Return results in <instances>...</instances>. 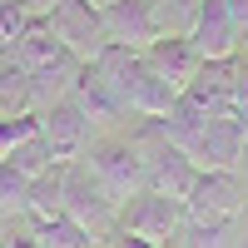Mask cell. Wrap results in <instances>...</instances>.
<instances>
[{
	"label": "cell",
	"instance_id": "cell-22",
	"mask_svg": "<svg viewBox=\"0 0 248 248\" xmlns=\"http://www.w3.org/2000/svg\"><path fill=\"white\" fill-rule=\"evenodd\" d=\"M0 248H40L35 229H0Z\"/></svg>",
	"mask_w": 248,
	"mask_h": 248
},
{
	"label": "cell",
	"instance_id": "cell-10",
	"mask_svg": "<svg viewBox=\"0 0 248 248\" xmlns=\"http://www.w3.org/2000/svg\"><path fill=\"white\" fill-rule=\"evenodd\" d=\"M144 60H149V65L164 75V79H169V85L184 94V85H189V79L199 75V65H203V55L194 50V40H189V30H184V35H174V30H164L159 40H154V45L149 50H139Z\"/></svg>",
	"mask_w": 248,
	"mask_h": 248
},
{
	"label": "cell",
	"instance_id": "cell-19",
	"mask_svg": "<svg viewBox=\"0 0 248 248\" xmlns=\"http://www.w3.org/2000/svg\"><path fill=\"white\" fill-rule=\"evenodd\" d=\"M40 134V114L35 109H20V114H0V159H5L15 144H25Z\"/></svg>",
	"mask_w": 248,
	"mask_h": 248
},
{
	"label": "cell",
	"instance_id": "cell-1",
	"mask_svg": "<svg viewBox=\"0 0 248 248\" xmlns=\"http://www.w3.org/2000/svg\"><path fill=\"white\" fill-rule=\"evenodd\" d=\"M85 164L94 169V179L109 189V199L119 203V209L134 194L149 189V169H144V154H139L134 139H99V144H90V159Z\"/></svg>",
	"mask_w": 248,
	"mask_h": 248
},
{
	"label": "cell",
	"instance_id": "cell-23",
	"mask_svg": "<svg viewBox=\"0 0 248 248\" xmlns=\"http://www.w3.org/2000/svg\"><path fill=\"white\" fill-rule=\"evenodd\" d=\"M94 248H149V243H144V238H134V233H124V229H109V233L99 238Z\"/></svg>",
	"mask_w": 248,
	"mask_h": 248
},
{
	"label": "cell",
	"instance_id": "cell-14",
	"mask_svg": "<svg viewBox=\"0 0 248 248\" xmlns=\"http://www.w3.org/2000/svg\"><path fill=\"white\" fill-rule=\"evenodd\" d=\"M30 218H60L65 214V164H50L40 179H30Z\"/></svg>",
	"mask_w": 248,
	"mask_h": 248
},
{
	"label": "cell",
	"instance_id": "cell-13",
	"mask_svg": "<svg viewBox=\"0 0 248 248\" xmlns=\"http://www.w3.org/2000/svg\"><path fill=\"white\" fill-rule=\"evenodd\" d=\"M70 99H75V105L85 109V114H90L94 124H114V119L124 114V105H119V99H114V94H109L105 85H99V75H94L90 65L75 75V85H70Z\"/></svg>",
	"mask_w": 248,
	"mask_h": 248
},
{
	"label": "cell",
	"instance_id": "cell-25",
	"mask_svg": "<svg viewBox=\"0 0 248 248\" xmlns=\"http://www.w3.org/2000/svg\"><path fill=\"white\" fill-rule=\"evenodd\" d=\"M229 10H233L238 30H243V40H248V0H229Z\"/></svg>",
	"mask_w": 248,
	"mask_h": 248
},
{
	"label": "cell",
	"instance_id": "cell-26",
	"mask_svg": "<svg viewBox=\"0 0 248 248\" xmlns=\"http://www.w3.org/2000/svg\"><path fill=\"white\" fill-rule=\"evenodd\" d=\"M238 248H248V238H243V243H238Z\"/></svg>",
	"mask_w": 248,
	"mask_h": 248
},
{
	"label": "cell",
	"instance_id": "cell-24",
	"mask_svg": "<svg viewBox=\"0 0 248 248\" xmlns=\"http://www.w3.org/2000/svg\"><path fill=\"white\" fill-rule=\"evenodd\" d=\"M10 5H20V10H30V15H50L60 0H10Z\"/></svg>",
	"mask_w": 248,
	"mask_h": 248
},
{
	"label": "cell",
	"instance_id": "cell-20",
	"mask_svg": "<svg viewBox=\"0 0 248 248\" xmlns=\"http://www.w3.org/2000/svg\"><path fill=\"white\" fill-rule=\"evenodd\" d=\"M30 20H40V15H30V10L10 5V0H0V45H15V40L25 35V25H30Z\"/></svg>",
	"mask_w": 248,
	"mask_h": 248
},
{
	"label": "cell",
	"instance_id": "cell-15",
	"mask_svg": "<svg viewBox=\"0 0 248 248\" xmlns=\"http://www.w3.org/2000/svg\"><path fill=\"white\" fill-rule=\"evenodd\" d=\"M25 223L35 229L40 248H94V243H99L94 233H85V229H79L70 214H60V218H30V214H25Z\"/></svg>",
	"mask_w": 248,
	"mask_h": 248
},
{
	"label": "cell",
	"instance_id": "cell-17",
	"mask_svg": "<svg viewBox=\"0 0 248 248\" xmlns=\"http://www.w3.org/2000/svg\"><path fill=\"white\" fill-rule=\"evenodd\" d=\"M5 164H15V169L25 174V179H40V174H45L55 159H50V144L35 134V139H25V144H15V149L5 154Z\"/></svg>",
	"mask_w": 248,
	"mask_h": 248
},
{
	"label": "cell",
	"instance_id": "cell-16",
	"mask_svg": "<svg viewBox=\"0 0 248 248\" xmlns=\"http://www.w3.org/2000/svg\"><path fill=\"white\" fill-rule=\"evenodd\" d=\"M174 248H229V223H199V218H184Z\"/></svg>",
	"mask_w": 248,
	"mask_h": 248
},
{
	"label": "cell",
	"instance_id": "cell-8",
	"mask_svg": "<svg viewBox=\"0 0 248 248\" xmlns=\"http://www.w3.org/2000/svg\"><path fill=\"white\" fill-rule=\"evenodd\" d=\"M243 144H248V114L223 109V114H214L209 124H203V134L189 149V159L199 164V169H233V164L243 159Z\"/></svg>",
	"mask_w": 248,
	"mask_h": 248
},
{
	"label": "cell",
	"instance_id": "cell-6",
	"mask_svg": "<svg viewBox=\"0 0 248 248\" xmlns=\"http://www.w3.org/2000/svg\"><path fill=\"white\" fill-rule=\"evenodd\" d=\"M99 15H105L109 45H129V50H149L169 30L154 0H109V5H99Z\"/></svg>",
	"mask_w": 248,
	"mask_h": 248
},
{
	"label": "cell",
	"instance_id": "cell-2",
	"mask_svg": "<svg viewBox=\"0 0 248 248\" xmlns=\"http://www.w3.org/2000/svg\"><path fill=\"white\" fill-rule=\"evenodd\" d=\"M65 214L79 223L85 233L105 238L109 229H119V203L109 199V189L94 179L90 164H65Z\"/></svg>",
	"mask_w": 248,
	"mask_h": 248
},
{
	"label": "cell",
	"instance_id": "cell-3",
	"mask_svg": "<svg viewBox=\"0 0 248 248\" xmlns=\"http://www.w3.org/2000/svg\"><path fill=\"white\" fill-rule=\"evenodd\" d=\"M179 223H184V199L154 194V189L134 194V199L119 209V229H124V233H134V238H144L149 248H174Z\"/></svg>",
	"mask_w": 248,
	"mask_h": 248
},
{
	"label": "cell",
	"instance_id": "cell-7",
	"mask_svg": "<svg viewBox=\"0 0 248 248\" xmlns=\"http://www.w3.org/2000/svg\"><path fill=\"white\" fill-rule=\"evenodd\" d=\"M90 114L75 105V99H55V105L40 109V139L50 144V159L55 164H75L79 154H85V144H90Z\"/></svg>",
	"mask_w": 248,
	"mask_h": 248
},
{
	"label": "cell",
	"instance_id": "cell-11",
	"mask_svg": "<svg viewBox=\"0 0 248 248\" xmlns=\"http://www.w3.org/2000/svg\"><path fill=\"white\" fill-rule=\"evenodd\" d=\"M233 75H238L233 55H223V60H203L199 75L184 85V94H189L194 105H203L209 114H223V109H233Z\"/></svg>",
	"mask_w": 248,
	"mask_h": 248
},
{
	"label": "cell",
	"instance_id": "cell-12",
	"mask_svg": "<svg viewBox=\"0 0 248 248\" xmlns=\"http://www.w3.org/2000/svg\"><path fill=\"white\" fill-rule=\"evenodd\" d=\"M10 50H15V60H20V70H25V75L50 70V65H60V60L70 55V50L55 40V30L45 25V15H40V20H30V25H25V35H20Z\"/></svg>",
	"mask_w": 248,
	"mask_h": 248
},
{
	"label": "cell",
	"instance_id": "cell-5",
	"mask_svg": "<svg viewBox=\"0 0 248 248\" xmlns=\"http://www.w3.org/2000/svg\"><path fill=\"white\" fill-rule=\"evenodd\" d=\"M243 214V179L233 169H199L194 189L184 194V218L199 223H233Z\"/></svg>",
	"mask_w": 248,
	"mask_h": 248
},
{
	"label": "cell",
	"instance_id": "cell-21",
	"mask_svg": "<svg viewBox=\"0 0 248 248\" xmlns=\"http://www.w3.org/2000/svg\"><path fill=\"white\" fill-rule=\"evenodd\" d=\"M233 65H238V75H233V109L248 114V45L233 55Z\"/></svg>",
	"mask_w": 248,
	"mask_h": 248
},
{
	"label": "cell",
	"instance_id": "cell-18",
	"mask_svg": "<svg viewBox=\"0 0 248 248\" xmlns=\"http://www.w3.org/2000/svg\"><path fill=\"white\" fill-rule=\"evenodd\" d=\"M25 203H30V179L0 159V214H25Z\"/></svg>",
	"mask_w": 248,
	"mask_h": 248
},
{
	"label": "cell",
	"instance_id": "cell-9",
	"mask_svg": "<svg viewBox=\"0 0 248 248\" xmlns=\"http://www.w3.org/2000/svg\"><path fill=\"white\" fill-rule=\"evenodd\" d=\"M189 40L203 60H223V55H238L243 50V30L229 10V0H199L194 10V25H189Z\"/></svg>",
	"mask_w": 248,
	"mask_h": 248
},
{
	"label": "cell",
	"instance_id": "cell-4",
	"mask_svg": "<svg viewBox=\"0 0 248 248\" xmlns=\"http://www.w3.org/2000/svg\"><path fill=\"white\" fill-rule=\"evenodd\" d=\"M45 25L55 30V40L65 45L75 60H99V50L109 45V35H105V15H99L94 0H60V5L45 15Z\"/></svg>",
	"mask_w": 248,
	"mask_h": 248
}]
</instances>
